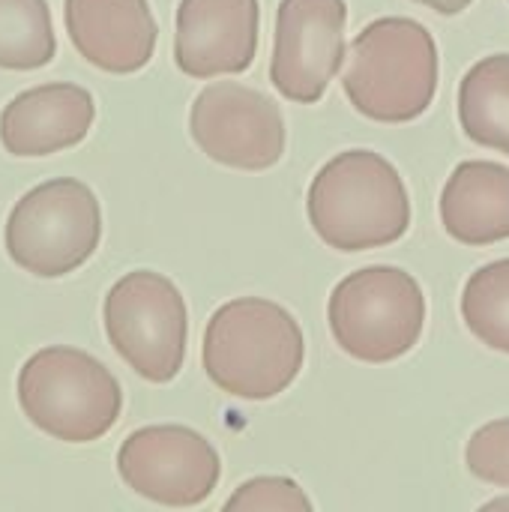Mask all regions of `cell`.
Segmentation results:
<instances>
[{
	"mask_svg": "<svg viewBox=\"0 0 509 512\" xmlns=\"http://www.w3.org/2000/svg\"><path fill=\"white\" fill-rule=\"evenodd\" d=\"M75 51L96 69L132 75L153 60L159 27L147 0H63Z\"/></svg>",
	"mask_w": 509,
	"mask_h": 512,
	"instance_id": "7c38bea8",
	"label": "cell"
},
{
	"mask_svg": "<svg viewBox=\"0 0 509 512\" xmlns=\"http://www.w3.org/2000/svg\"><path fill=\"white\" fill-rule=\"evenodd\" d=\"M486 510H509V498L507 501H489Z\"/></svg>",
	"mask_w": 509,
	"mask_h": 512,
	"instance_id": "44dd1931",
	"label": "cell"
},
{
	"mask_svg": "<svg viewBox=\"0 0 509 512\" xmlns=\"http://www.w3.org/2000/svg\"><path fill=\"white\" fill-rule=\"evenodd\" d=\"M441 222L465 246H489L509 237V168L498 162H462L441 192Z\"/></svg>",
	"mask_w": 509,
	"mask_h": 512,
	"instance_id": "5bb4252c",
	"label": "cell"
},
{
	"mask_svg": "<svg viewBox=\"0 0 509 512\" xmlns=\"http://www.w3.org/2000/svg\"><path fill=\"white\" fill-rule=\"evenodd\" d=\"M306 213L315 234L339 252H366L405 237L408 189L381 153L345 150L309 183Z\"/></svg>",
	"mask_w": 509,
	"mask_h": 512,
	"instance_id": "7a4b0ae2",
	"label": "cell"
},
{
	"mask_svg": "<svg viewBox=\"0 0 509 512\" xmlns=\"http://www.w3.org/2000/svg\"><path fill=\"white\" fill-rule=\"evenodd\" d=\"M57 54L51 9L45 0H0V69H42Z\"/></svg>",
	"mask_w": 509,
	"mask_h": 512,
	"instance_id": "2e32d148",
	"label": "cell"
},
{
	"mask_svg": "<svg viewBox=\"0 0 509 512\" xmlns=\"http://www.w3.org/2000/svg\"><path fill=\"white\" fill-rule=\"evenodd\" d=\"M258 0H180L174 63L189 78L240 75L258 51Z\"/></svg>",
	"mask_w": 509,
	"mask_h": 512,
	"instance_id": "8fae6325",
	"label": "cell"
},
{
	"mask_svg": "<svg viewBox=\"0 0 509 512\" xmlns=\"http://www.w3.org/2000/svg\"><path fill=\"white\" fill-rule=\"evenodd\" d=\"M189 132L207 159L237 171H267L285 153L279 105L240 81L207 84L189 108Z\"/></svg>",
	"mask_w": 509,
	"mask_h": 512,
	"instance_id": "ba28073f",
	"label": "cell"
},
{
	"mask_svg": "<svg viewBox=\"0 0 509 512\" xmlns=\"http://www.w3.org/2000/svg\"><path fill=\"white\" fill-rule=\"evenodd\" d=\"M114 354L144 381L168 384L180 375L189 312L180 288L153 270H132L111 285L102 306Z\"/></svg>",
	"mask_w": 509,
	"mask_h": 512,
	"instance_id": "52a82bcc",
	"label": "cell"
},
{
	"mask_svg": "<svg viewBox=\"0 0 509 512\" xmlns=\"http://www.w3.org/2000/svg\"><path fill=\"white\" fill-rule=\"evenodd\" d=\"M24 417L63 444L105 438L123 414V390L108 366L69 345L30 354L15 381Z\"/></svg>",
	"mask_w": 509,
	"mask_h": 512,
	"instance_id": "277c9868",
	"label": "cell"
},
{
	"mask_svg": "<svg viewBox=\"0 0 509 512\" xmlns=\"http://www.w3.org/2000/svg\"><path fill=\"white\" fill-rule=\"evenodd\" d=\"M345 0H282L270 81L297 105H315L345 63Z\"/></svg>",
	"mask_w": 509,
	"mask_h": 512,
	"instance_id": "30bf717a",
	"label": "cell"
},
{
	"mask_svg": "<svg viewBox=\"0 0 509 512\" xmlns=\"http://www.w3.org/2000/svg\"><path fill=\"white\" fill-rule=\"evenodd\" d=\"M417 3H423V6H429V9H435L441 15H459V12H465L471 6V0H417Z\"/></svg>",
	"mask_w": 509,
	"mask_h": 512,
	"instance_id": "ffe728a7",
	"label": "cell"
},
{
	"mask_svg": "<svg viewBox=\"0 0 509 512\" xmlns=\"http://www.w3.org/2000/svg\"><path fill=\"white\" fill-rule=\"evenodd\" d=\"M459 120L471 141L509 156V54L483 57L465 72Z\"/></svg>",
	"mask_w": 509,
	"mask_h": 512,
	"instance_id": "9a60e30c",
	"label": "cell"
},
{
	"mask_svg": "<svg viewBox=\"0 0 509 512\" xmlns=\"http://www.w3.org/2000/svg\"><path fill=\"white\" fill-rule=\"evenodd\" d=\"M342 90L351 105L378 123H408L429 111L438 90V48L414 18L366 24L345 54Z\"/></svg>",
	"mask_w": 509,
	"mask_h": 512,
	"instance_id": "3957f363",
	"label": "cell"
},
{
	"mask_svg": "<svg viewBox=\"0 0 509 512\" xmlns=\"http://www.w3.org/2000/svg\"><path fill=\"white\" fill-rule=\"evenodd\" d=\"M462 318L483 345L509 354V258L480 267L468 279Z\"/></svg>",
	"mask_w": 509,
	"mask_h": 512,
	"instance_id": "e0dca14e",
	"label": "cell"
},
{
	"mask_svg": "<svg viewBox=\"0 0 509 512\" xmlns=\"http://www.w3.org/2000/svg\"><path fill=\"white\" fill-rule=\"evenodd\" d=\"M102 240V207L75 177H57L24 192L3 231L15 267L39 279H60L93 258Z\"/></svg>",
	"mask_w": 509,
	"mask_h": 512,
	"instance_id": "5b68a950",
	"label": "cell"
},
{
	"mask_svg": "<svg viewBox=\"0 0 509 512\" xmlns=\"http://www.w3.org/2000/svg\"><path fill=\"white\" fill-rule=\"evenodd\" d=\"M201 360L222 393L267 402L297 381L306 342L285 306L264 297H237L210 315Z\"/></svg>",
	"mask_w": 509,
	"mask_h": 512,
	"instance_id": "6da1fadb",
	"label": "cell"
},
{
	"mask_svg": "<svg viewBox=\"0 0 509 512\" xmlns=\"http://www.w3.org/2000/svg\"><path fill=\"white\" fill-rule=\"evenodd\" d=\"M309 512L312 501L291 477H255L234 489L225 512Z\"/></svg>",
	"mask_w": 509,
	"mask_h": 512,
	"instance_id": "ac0fdd59",
	"label": "cell"
},
{
	"mask_svg": "<svg viewBox=\"0 0 509 512\" xmlns=\"http://www.w3.org/2000/svg\"><path fill=\"white\" fill-rule=\"evenodd\" d=\"M465 462L477 480L509 489V420H495L477 429L468 441Z\"/></svg>",
	"mask_w": 509,
	"mask_h": 512,
	"instance_id": "d6986e66",
	"label": "cell"
},
{
	"mask_svg": "<svg viewBox=\"0 0 509 512\" xmlns=\"http://www.w3.org/2000/svg\"><path fill=\"white\" fill-rule=\"evenodd\" d=\"M327 321L348 357L393 363L420 342L426 297L420 282L399 267H363L333 288Z\"/></svg>",
	"mask_w": 509,
	"mask_h": 512,
	"instance_id": "8992f818",
	"label": "cell"
},
{
	"mask_svg": "<svg viewBox=\"0 0 509 512\" xmlns=\"http://www.w3.org/2000/svg\"><path fill=\"white\" fill-rule=\"evenodd\" d=\"M96 120L93 93L81 84L21 90L0 111V144L9 156L39 159L81 144Z\"/></svg>",
	"mask_w": 509,
	"mask_h": 512,
	"instance_id": "4fadbf2b",
	"label": "cell"
},
{
	"mask_svg": "<svg viewBox=\"0 0 509 512\" xmlns=\"http://www.w3.org/2000/svg\"><path fill=\"white\" fill-rule=\"evenodd\" d=\"M117 474L135 495L153 504L198 507L216 492L222 459L189 426H144L120 444Z\"/></svg>",
	"mask_w": 509,
	"mask_h": 512,
	"instance_id": "9c48e42d",
	"label": "cell"
}]
</instances>
